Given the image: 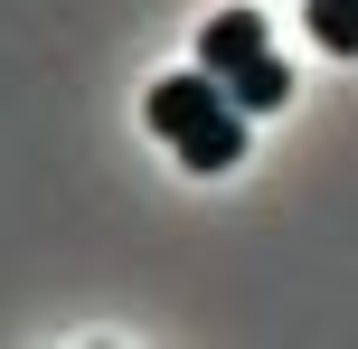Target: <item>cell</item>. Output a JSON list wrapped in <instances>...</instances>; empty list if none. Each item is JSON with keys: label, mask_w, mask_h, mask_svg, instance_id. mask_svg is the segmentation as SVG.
Returning <instances> with one entry per match:
<instances>
[{"label": "cell", "mask_w": 358, "mask_h": 349, "mask_svg": "<svg viewBox=\"0 0 358 349\" xmlns=\"http://www.w3.org/2000/svg\"><path fill=\"white\" fill-rule=\"evenodd\" d=\"M142 123L161 132V142L179 151V170H236V151H245V113H236V94L217 85L208 66H189V76H161V85L142 94Z\"/></svg>", "instance_id": "1"}, {"label": "cell", "mask_w": 358, "mask_h": 349, "mask_svg": "<svg viewBox=\"0 0 358 349\" xmlns=\"http://www.w3.org/2000/svg\"><path fill=\"white\" fill-rule=\"evenodd\" d=\"M264 48H273L264 10H217L208 29H198V66H208V76H236L245 57H264Z\"/></svg>", "instance_id": "2"}, {"label": "cell", "mask_w": 358, "mask_h": 349, "mask_svg": "<svg viewBox=\"0 0 358 349\" xmlns=\"http://www.w3.org/2000/svg\"><path fill=\"white\" fill-rule=\"evenodd\" d=\"M217 85H227L236 94V113H273V104H283V94H292V66H283V57H245V66H236V76H217Z\"/></svg>", "instance_id": "3"}, {"label": "cell", "mask_w": 358, "mask_h": 349, "mask_svg": "<svg viewBox=\"0 0 358 349\" xmlns=\"http://www.w3.org/2000/svg\"><path fill=\"white\" fill-rule=\"evenodd\" d=\"M302 19H311V38H321L330 57H358V10L349 0H302Z\"/></svg>", "instance_id": "4"}, {"label": "cell", "mask_w": 358, "mask_h": 349, "mask_svg": "<svg viewBox=\"0 0 358 349\" xmlns=\"http://www.w3.org/2000/svg\"><path fill=\"white\" fill-rule=\"evenodd\" d=\"M349 10H358V0H349Z\"/></svg>", "instance_id": "5"}]
</instances>
